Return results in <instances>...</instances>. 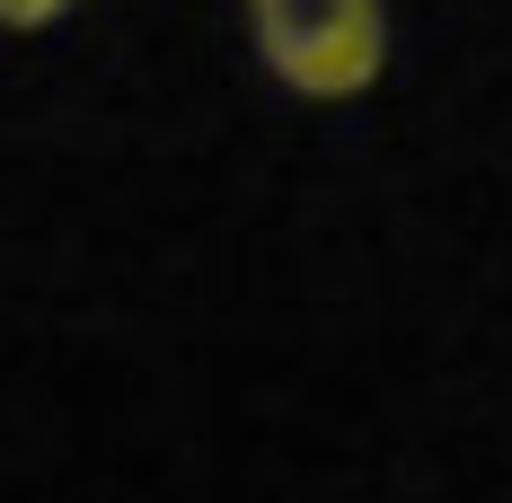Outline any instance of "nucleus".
Here are the masks:
<instances>
[{"label": "nucleus", "mask_w": 512, "mask_h": 503, "mask_svg": "<svg viewBox=\"0 0 512 503\" xmlns=\"http://www.w3.org/2000/svg\"><path fill=\"white\" fill-rule=\"evenodd\" d=\"M62 9H71V0H0V27H9V36H36V27H53Z\"/></svg>", "instance_id": "nucleus-2"}, {"label": "nucleus", "mask_w": 512, "mask_h": 503, "mask_svg": "<svg viewBox=\"0 0 512 503\" xmlns=\"http://www.w3.org/2000/svg\"><path fill=\"white\" fill-rule=\"evenodd\" d=\"M256 62L292 98L345 106L389 71V9L380 0H248Z\"/></svg>", "instance_id": "nucleus-1"}]
</instances>
